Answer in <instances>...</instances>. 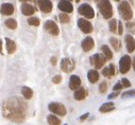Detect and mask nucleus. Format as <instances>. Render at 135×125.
<instances>
[{
  "mask_svg": "<svg viewBox=\"0 0 135 125\" xmlns=\"http://www.w3.org/2000/svg\"><path fill=\"white\" fill-rule=\"evenodd\" d=\"M123 33V25L121 23V21H118V28H117V34L121 35Z\"/></svg>",
  "mask_w": 135,
  "mask_h": 125,
  "instance_id": "e433bc0d",
  "label": "nucleus"
},
{
  "mask_svg": "<svg viewBox=\"0 0 135 125\" xmlns=\"http://www.w3.org/2000/svg\"><path fill=\"white\" fill-rule=\"evenodd\" d=\"M109 28H110V31L114 34H117V28H118V20L113 18L109 21Z\"/></svg>",
  "mask_w": 135,
  "mask_h": 125,
  "instance_id": "a878e982",
  "label": "nucleus"
},
{
  "mask_svg": "<svg viewBox=\"0 0 135 125\" xmlns=\"http://www.w3.org/2000/svg\"><path fill=\"white\" fill-rule=\"evenodd\" d=\"M4 24H6V27L7 28H9L10 30H16L17 29V21L15 20V19H13V18H10V19H7L6 20V22H4Z\"/></svg>",
  "mask_w": 135,
  "mask_h": 125,
  "instance_id": "bb28decb",
  "label": "nucleus"
},
{
  "mask_svg": "<svg viewBox=\"0 0 135 125\" xmlns=\"http://www.w3.org/2000/svg\"><path fill=\"white\" fill-rule=\"evenodd\" d=\"M20 10H21V13H22L25 16H32L33 14L36 12V9L33 7L32 4L28 3V2H23V3L21 4Z\"/></svg>",
  "mask_w": 135,
  "mask_h": 125,
  "instance_id": "2eb2a0df",
  "label": "nucleus"
},
{
  "mask_svg": "<svg viewBox=\"0 0 135 125\" xmlns=\"http://www.w3.org/2000/svg\"><path fill=\"white\" fill-rule=\"evenodd\" d=\"M57 8L60 11H62L65 14L68 13H73L74 12V6L70 1H67V0H62L57 3Z\"/></svg>",
  "mask_w": 135,
  "mask_h": 125,
  "instance_id": "9b49d317",
  "label": "nucleus"
},
{
  "mask_svg": "<svg viewBox=\"0 0 135 125\" xmlns=\"http://www.w3.org/2000/svg\"><path fill=\"white\" fill-rule=\"evenodd\" d=\"M2 40L0 39V54H3V51H2Z\"/></svg>",
  "mask_w": 135,
  "mask_h": 125,
  "instance_id": "79ce46f5",
  "label": "nucleus"
},
{
  "mask_svg": "<svg viewBox=\"0 0 135 125\" xmlns=\"http://www.w3.org/2000/svg\"><path fill=\"white\" fill-rule=\"evenodd\" d=\"M120 84H121L122 88H129V87H131V82L128 79H121Z\"/></svg>",
  "mask_w": 135,
  "mask_h": 125,
  "instance_id": "2f4dec72",
  "label": "nucleus"
},
{
  "mask_svg": "<svg viewBox=\"0 0 135 125\" xmlns=\"http://www.w3.org/2000/svg\"><path fill=\"white\" fill-rule=\"evenodd\" d=\"M101 52H102V55L105 57L107 60H111L113 58V52L109 46H107V45L101 46Z\"/></svg>",
  "mask_w": 135,
  "mask_h": 125,
  "instance_id": "4be33fe9",
  "label": "nucleus"
},
{
  "mask_svg": "<svg viewBox=\"0 0 135 125\" xmlns=\"http://www.w3.org/2000/svg\"><path fill=\"white\" fill-rule=\"evenodd\" d=\"M114 109H115V104L113 102H107L99 107V111L101 113H108V112L113 111Z\"/></svg>",
  "mask_w": 135,
  "mask_h": 125,
  "instance_id": "aec40b11",
  "label": "nucleus"
},
{
  "mask_svg": "<svg viewBox=\"0 0 135 125\" xmlns=\"http://www.w3.org/2000/svg\"><path fill=\"white\" fill-rule=\"evenodd\" d=\"M37 4H38L40 10L45 14L51 13V11L53 9V4L49 0H40V1H37Z\"/></svg>",
  "mask_w": 135,
  "mask_h": 125,
  "instance_id": "f8f14e48",
  "label": "nucleus"
},
{
  "mask_svg": "<svg viewBox=\"0 0 135 125\" xmlns=\"http://www.w3.org/2000/svg\"><path fill=\"white\" fill-rule=\"evenodd\" d=\"M132 66H133V69H134V71H135V56H134V58H133V60H132Z\"/></svg>",
  "mask_w": 135,
  "mask_h": 125,
  "instance_id": "37998d69",
  "label": "nucleus"
},
{
  "mask_svg": "<svg viewBox=\"0 0 135 125\" xmlns=\"http://www.w3.org/2000/svg\"><path fill=\"white\" fill-rule=\"evenodd\" d=\"M78 27H79V29L82 31V32L85 33V34L91 33L93 30H94V27L90 23V21H88L85 18H79L78 19Z\"/></svg>",
  "mask_w": 135,
  "mask_h": 125,
  "instance_id": "9d476101",
  "label": "nucleus"
},
{
  "mask_svg": "<svg viewBox=\"0 0 135 125\" xmlns=\"http://www.w3.org/2000/svg\"><path fill=\"white\" fill-rule=\"evenodd\" d=\"M121 89H122V86H121L120 82L116 83V84L114 85V87H113V90H114V91H120Z\"/></svg>",
  "mask_w": 135,
  "mask_h": 125,
  "instance_id": "58836bf2",
  "label": "nucleus"
},
{
  "mask_svg": "<svg viewBox=\"0 0 135 125\" xmlns=\"http://www.w3.org/2000/svg\"><path fill=\"white\" fill-rule=\"evenodd\" d=\"M102 75L104 76V77H111L110 76V71H109V67H105V68H103L102 69Z\"/></svg>",
  "mask_w": 135,
  "mask_h": 125,
  "instance_id": "4c0bfd02",
  "label": "nucleus"
},
{
  "mask_svg": "<svg viewBox=\"0 0 135 125\" xmlns=\"http://www.w3.org/2000/svg\"><path fill=\"white\" fill-rule=\"evenodd\" d=\"M81 87V79L78 75H71L69 79V88L71 90H77Z\"/></svg>",
  "mask_w": 135,
  "mask_h": 125,
  "instance_id": "a211bd4d",
  "label": "nucleus"
},
{
  "mask_svg": "<svg viewBox=\"0 0 135 125\" xmlns=\"http://www.w3.org/2000/svg\"><path fill=\"white\" fill-rule=\"evenodd\" d=\"M118 12L121 18L126 21H130L133 18V10L128 1H121L118 4Z\"/></svg>",
  "mask_w": 135,
  "mask_h": 125,
  "instance_id": "7ed1b4c3",
  "label": "nucleus"
},
{
  "mask_svg": "<svg viewBox=\"0 0 135 125\" xmlns=\"http://www.w3.org/2000/svg\"><path fill=\"white\" fill-rule=\"evenodd\" d=\"M78 13L85 17V19H93L95 17V11L88 3H83L78 8Z\"/></svg>",
  "mask_w": 135,
  "mask_h": 125,
  "instance_id": "423d86ee",
  "label": "nucleus"
},
{
  "mask_svg": "<svg viewBox=\"0 0 135 125\" xmlns=\"http://www.w3.org/2000/svg\"><path fill=\"white\" fill-rule=\"evenodd\" d=\"M110 44L111 46L113 47V49L116 51V52H119L121 50V47H122V44H121V40L116 38V37H111L110 38Z\"/></svg>",
  "mask_w": 135,
  "mask_h": 125,
  "instance_id": "5701e85b",
  "label": "nucleus"
},
{
  "mask_svg": "<svg viewBox=\"0 0 135 125\" xmlns=\"http://www.w3.org/2000/svg\"><path fill=\"white\" fill-rule=\"evenodd\" d=\"M21 95L26 100H31L33 97V90L28 87V86H22L21 87Z\"/></svg>",
  "mask_w": 135,
  "mask_h": 125,
  "instance_id": "b1692460",
  "label": "nucleus"
},
{
  "mask_svg": "<svg viewBox=\"0 0 135 125\" xmlns=\"http://www.w3.org/2000/svg\"><path fill=\"white\" fill-rule=\"evenodd\" d=\"M124 43H126V46H127V50L129 53H133L135 51V39L132 35L130 34H127L124 36Z\"/></svg>",
  "mask_w": 135,
  "mask_h": 125,
  "instance_id": "dca6fc26",
  "label": "nucleus"
},
{
  "mask_svg": "<svg viewBox=\"0 0 135 125\" xmlns=\"http://www.w3.org/2000/svg\"><path fill=\"white\" fill-rule=\"evenodd\" d=\"M132 66V59L130 55H123L119 59V71L122 74H126L130 71V68Z\"/></svg>",
  "mask_w": 135,
  "mask_h": 125,
  "instance_id": "6e6552de",
  "label": "nucleus"
},
{
  "mask_svg": "<svg viewBox=\"0 0 135 125\" xmlns=\"http://www.w3.org/2000/svg\"><path fill=\"white\" fill-rule=\"evenodd\" d=\"M121 98H123V99H126V98H135V89H131V90L122 92Z\"/></svg>",
  "mask_w": 135,
  "mask_h": 125,
  "instance_id": "c756f323",
  "label": "nucleus"
},
{
  "mask_svg": "<svg viewBox=\"0 0 135 125\" xmlns=\"http://www.w3.org/2000/svg\"><path fill=\"white\" fill-rule=\"evenodd\" d=\"M61 82H62V75L57 74V75H55V76L52 77V83L53 84H60Z\"/></svg>",
  "mask_w": 135,
  "mask_h": 125,
  "instance_id": "72a5a7b5",
  "label": "nucleus"
},
{
  "mask_svg": "<svg viewBox=\"0 0 135 125\" xmlns=\"http://www.w3.org/2000/svg\"><path fill=\"white\" fill-rule=\"evenodd\" d=\"M96 3L104 19H111L113 17L114 11H113V6L111 1H108V0H98V1H96Z\"/></svg>",
  "mask_w": 135,
  "mask_h": 125,
  "instance_id": "f03ea898",
  "label": "nucleus"
},
{
  "mask_svg": "<svg viewBox=\"0 0 135 125\" xmlns=\"http://www.w3.org/2000/svg\"><path fill=\"white\" fill-rule=\"evenodd\" d=\"M88 117H89V113H88V112H86V113H84L83 116H81V117H80V121H81V122H83V121H85Z\"/></svg>",
  "mask_w": 135,
  "mask_h": 125,
  "instance_id": "ea45409f",
  "label": "nucleus"
},
{
  "mask_svg": "<svg viewBox=\"0 0 135 125\" xmlns=\"http://www.w3.org/2000/svg\"><path fill=\"white\" fill-rule=\"evenodd\" d=\"M44 29L46 30V32H48L52 36H57L60 34V29L57 24L53 20H47L44 23Z\"/></svg>",
  "mask_w": 135,
  "mask_h": 125,
  "instance_id": "1a4fd4ad",
  "label": "nucleus"
},
{
  "mask_svg": "<svg viewBox=\"0 0 135 125\" xmlns=\"http://www.w3.org/2000/svg\"><path fill=\"white\" fill-rule=\"evenodd\" d=\"M76 68V62L73 58L69 57H65L61 60V70L65 73H69L73 72Z\"/></svg>",
  "mask_w": 135,
  "mask_h": 125,
  "instance_id": "0eeeda50",
  "label": "nucleus"
},
{
  "mask_svg": "<svg viewBox=\"0 0 135 125\" xmlns=\"http://www.w3.org/2000/svg\"><path fill=\"white\" fill-rule=\"evenodd\" d=\"M27 21H28V24L32 27H38L41 24V20L37 17H30Z\"/></svg>",
  "mask_w": 135,
  "mask_h": 125,
  "instance_id": "cd10ccee",
  "label": "nucleus"
},
{
  "mask_svg": "<svg viewBox=\"0 0 135 125\" xmlns=\"http://www.w3.org/2000/svg\"><path fill=\"white\" fill-rule=\"evenodd\" d=\"M64 125H67V124H64Z\"/></svg>",
  "mask_w": 135,
  "mask_h": 125,
  "instance_id": "c03bdc74",
  "label": "nucleus"
},
{
  "mask_svg": "<svg viewBox=\"0 0 135 125\" xmlns=\"http://www.w3.org/2000/svg\"><path fill=\"white\" fill-rule=\"evenodd\" d=\"M119 95H120V91H114V92H112V93H111V95H109L108 99H109V100H113V99L117 98Z\"/></svg>",
  "mask_w": 135,
  "mask_h": 125,
  "instance_id": "c9c22d12",
  "label": "nucleus"
},
{
  "mask_svg": "<svg viewBox=\"0 0 135 125\" xmlns=\"http://www.w3.org/2000/svg\"><path fill=\"white\" fill-rule=\"evenodd\" d=\"M27 104L19 98H12L2 104V114L7 120L21 123L26 119Z\"/></svg>",
  "mask_w": 135,
  "mask_h": 125,
  "instance_id": "f257e3e1",
  "label": "nucleus"
},
{
  "mask_svg": "<svg viewBox=\"0 0 135 125\" xmlns=\"http://www.w3.org/2000/svg\"><path fill=\"white\" fill-rule=\"evenodd\" d=\"M87 95H88V91L84 87H80L79 89L75 90L74 98H75L76 101H83V100H85V98L87 97Z\"/></svg>",
  "mask_w": 135,
  "mask_h": 125,
  "instance_id": "f3484780",
  "label": "nucleus"
},
{
  "mask_svg": "<svg viewBox=\"0 0 135 125\" xmlns=\"http://www.w3.org/2000/svg\"><path fill=\"white\" fill-rule=\"evenodd\" d=\"M126 25H127V28L131 31L132 33H135V23H133V22H131V21H130V22H127V24H126Z\"/></svg>",
  "mask_w": 135,
  "mask_h": 125,
  "instance_id": "f704fd0d",
  "label": "nucleus"
},
{
  "mask_svg": "<svg viewBox=\"0 0 135 125\" xmlns=\"http://www.w3.org/2000/svg\"><path fill=\"white\" fill-rule=\"evenodd\" d=\"M48 109H49V111H51L54 116L57 114V116H60V117H65L66 113H67L66 107H65L62 103H59V102H51V103H49Z\"/></svg>",
  "mask_w": 135,
  "mask_h": 125,
  "instance_id": "20e7f679",
  "label": "nucleus"
},
{
  "mask_svg": "<svg viewBox=\"0 0 135 125\" xmlns=\"http://www.w3.org/2000/svg\"><path fill=\"white\" fill-rule=\"evenodd\" d=\"M59 18H60V21L61 23H69L70 22V17L68 14H65V13H61L59 15Z\"/></svg>",
  "mask_w": 135,
  "mask_h": 125,
  "instance_id": "c85d7f7f",
  "label": "nucleus"
},
{
  "mask_svg": "<svg viewBox=\"0 0 135 125\" xmlns=\"http://www.w3.org/2000/svg\"><path fill=\"white\" fill-rule=\"evenodd\" d=\"M81 47H82V50L84 51V52H89V51H91L93 49H94V47H95V41H94V39L91 38V37H86V38H84L83 40H82V43H81Z\"/></svg>",
  "mask_w": 135,
  "mask_h": 125,
  "instance_id": "4468645a",
  "label": "nucleus"
},
{
  "mask_svg": "<svg viewBox=\"0 0 135 125\" xmlns=\"http://www.w3.org/2000/svg\"><path fill=\"white\" fill-rule=\"evenodd\" d=\"M6 48H7V52L9 54H14L16 52V43L14 40H12L11 38H6Z\"/></svg>",
  "mask_w": 135,
  "mask_h": 125,
  "instance_id": "412c9836",
  "label": "nucleus"
},
{
  "mask_svg": "<svg viewBox=\"0 0 135 125\" xmlns=\"http://www.w3.org/2000/svg\"><path fill=\"white\" fill-rule=\"evenodd\" d=\"M109 71H110V76H111V77L116 74V68H115L114 64H110V66H109Z\"/></svg>",
  "mask_w": 135,
  "mask_h": 125,
  "instance_id": "473e14b6",
  "label": "nucleus"
},
{
  "mask_svg": "<svg viewBox=\"0 0 135 125\" xmlns=\"http://www.w3.org/2000/svg\"><path fill=\"white\" fill-rule=\"evenodd\" d=\"M107 91H108V83L104 81V82H102L99 85V92L103 95V93H105Z\"/></svg>",
  "mask_w": 135,
  "mask_h": 125,
  "instance_id": "7c9ffc66",
  "label": "nucleus"
},
{
  "mask_svg": "<svg viewBox=\"0 0 135 125\" xmlns=\"http://www.w3.org/2000/svg\"><path fill=\"white\" fill-rule=\"evenodd\" d=\"M99 77H100V74L96 69H90L87 72V79L90 84H96L99 81Z\"/></svg>",
  "mask_w": 135,
  "mask_h": 125,
  "instance_id": "6ab92c4d",
  "label": "nucleus"
},
{
  "mask_svg": "<svg viewBox=\"0 0 135 125\" xmlns=\"http://www.w3.org/2000/svg\"><path fill=\"white\" fill-rule=\"evenodd\" d=\"M89 61H90V65H93L96 69H102L107 62V59L102 54L96 53V54L90 56Z\"/></svg>",
  "mask_w": 135,
  "mask_h": 125,
  "instance_id": "39448f33",
  "label": "nucleus"
},
{
  "mask_svg": "<svg viewBox=\"0 0 135 125\" xmlns=\"http://www.w3.org/2000/svg\"><path fill=\"white\" fill-rule=\"evenodd\" d=\"M56 61H57L56 57H51V62H52V65H53V66L56 65Z\"/></svg>",
  "mask_w": 135,
  "mask_h": 125,
  "instance_id": "a19ab883",
  "label": "nucleus"
},
{
  "mask_svg": "<svg viewBox=\"0 0 135 125\" xmlns=\"http://www.w3.org/2000/svg\"><path fill=\"white\" fill-rule=\"evenodd\" d=\"M47 122L49 125H61L62 121L54 114H49L47 117Z\"/></svg>",
  "mask_w": 135,
  "mask_h": 125,
  "instance_id": "393cba45",
  "label": "nucleus"
},
{
  "mask_svg": "<svg viewBox=\"0 0 135 125\" xmlns=\"http://www.w3.org/2000/svg\"><path fill=\"white\" fill-rule=\"evenodd\" d=\"M15 12V7L13 3L11 2H7V3H2L1 9H0V13L6 16H10L12 14H14Z\"/></svg>",
  "mask_w": 135,
  "mask_h": 125,
  "instance_id": "ddd939ff",
  "label": "nucleus"
}]
</instances>
